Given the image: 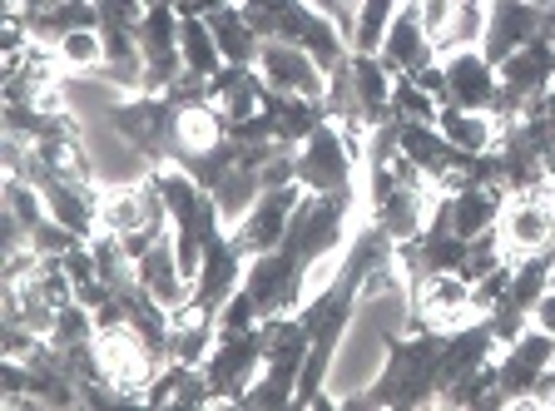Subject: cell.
I'll return each mask as SVG.
<instances>
[{"label":"cell","mask_w":555,"mask_h":411,"mask_svg":"<svg viewBox=\"0 0 555 411\" xmlns=\"http://www.w3.org/2000/svg\"><path fill=\"white\" fill-rule=\"evenodd\" d=\"M372 287H402V264H397V239L382 223L358 229V239L347 243L337 273L327 278V287H318L312 297H302L298 322L308 332V362H302L298 377V407H337L323 391L327 367H333L337 347H343L347 327H352V312H358V297Z\"/></svg>","instance_id":"6da1fadb"},{"label":"cell","mask_w":555,"mask_h":411,"mask_svg":"<svg viewBox=\"0 0 555 411\" xmlns=\"http://www.w3.org/2000/svg\"><path fill=\"white\" fill-rule=\"evenodd\" d=\"M352 208H358V189H347V194H302V204L293 208V223H288V233H283V243L258 253V258H248L243 287L254 297L258 318H278V312L302 308L312 264L343 243Z\"/></svg>","instance_id":"7a4b0ae2"},{"label":"cell","mask_w":555,"mask_h":411,"mask_svg":"<svg viewBox=\"0 0 555 411\" xmlns=\"http://www.w3.org/2000/svg\"><path fill=\"white\" fill-rule=\"evenodd\" d=\"M447 343V327H412V332H387L382 347H387V362H382L377 382H372L362 397H347L343 407H431L441 401L437 387V357Z\"/></svg>","instance_id":"3957f363"},{"label":"cell","mask_w":555,"mask_h":411,"mask_svg":"<svg viewBox=\"0 0 555 411\" xmlns=\"http://www.w3.org/2000/svg\"><path fill=\"white\" fill-rule=\"evenodd\" d=\"M238 5H243L248 25H254L263 40L302 46L312 60H318V65H323V75H333V69L352 55L347 35L337 30V25L327 21L312 0H238Z\"/></svg>","instance_id":"277c9868"},{"label":"cell","mask_w":555,"mask_h":411,"mask_svg":"<svg viewBox=\"0 0 555 411\" xmlns=\"http://www.w3.org/2000/svg\"><path fill=\"white\" fill-rule=\"evenodd\" d=\"M179 110H184V94H144L134 90L129 100H115L104 110V119L119 129L129 149H134L139 159L150 164H173V149H179Z\"/></svg>","instance_id":"5b68a950"},{"label":"cell","mask_w":555,"mask_h":411,"mask_svg":"<svg viewBox=\"0 0 555 411\" xmlns=\"http://www.w3.org/2000/svg\"><path fill=\"white\" fill-rule=\"evenodd\" d=\"M263 362H268L263 322H254V327H243V332H219V343H214V352H208V362H204L214 407H238V397L254 387Z\"/></svg>","instance_id":"8992f818"},{"label":"cell","mask_w":555,"mask_h":411,"mask_svg":"<svg viewBox=\"0 0 555 411\" xmlns=\"http://www.w3.org/2000/svg\"><path fill=\"white\" fill-rule=\"evenodd\" d=\"M243 273H248V253L233 243V233L219 229L204 243V258H198V273H194V293H189V303L179 308V318L219 322L223 303L243 287Z\"/></svg>","instance_id":"52a82bcc"},{"label":"cell","mask_w":555,"mask_h":411,"mask_svg":"<svg viewBox=\"0 0 555 411\" xmlns=\"http://www.w3.org/2000/svg\"><path fill=\"white\" fill-rule=\"evenodd\" d=\"M358 164H362V154L352 149V139L343 134L337 119L318 125L298 144V183L308 194H347V189H358V183H352Z\"/></svg>","instance_id":"ba28073f"},{"label":"cell","mask_w":555,"mask_h":411,"mask_svg":"<svg viewBox=\"0 0 555 411\" xmlns=\"http://www.w3.org/2000/svg\"><path fill=\"white\" fill-rule=\"evenodd\" d=\"M555 40V5H531V0H486V30L481 55L491 65H506L516 50Z\"/></svg>","instance_id":"9c48e42d"},{"label":"cell","mask_w":555,"mask_h":411,"mask_svg":"<svg viewBox=\"0 0 555 411\" xmlns=\"http://www.w3.org/2000/svg\"><path fill=\"white\" fill-rule=\"evenodd\" d=\"M94 352H100L104 377L115 382L119 391L139 397V401H144V387L159 377V367H164V357L150 347V337H144V332H134L129 322L94 332Z\"/></svg>","instance_id":"30bf717a"},{"label":"cell","mask_w":555,"mask_h":411,"mask_svg":"<svg viewBox=\"0 0 555 411\" xmlns=\"http://www.w3.org/2000/svg\"><path fill=\"white\" fill-rule=\"evenodd\" d=\"M496 69H501V94H496V110H491V115H496L501 125H511V119L526 115L541 94H551V85H555V40H535V46L516 50V55Z\"/></svg>","instance_id":"8fae6325"},{"label":"cell","mask_w":555,"mask_h":411,"mask_svg":"<svg viewBox=\"0 0 555 411\" xmlns=\"http://www.w3.org/2000/svg\"><path fill=\"white\" fill-rule=\"evenodd\" d=\"M139 55H144V94H164L184 75V40H179V5H150L139 21Z\"/></svg>","instance_id":"7c38bea8"},{"label":"cell","mask_w":555,"mask_h":411,"mask_svg":"<svg viewBox=\"0 0 555 411\" xmlns=\"http://www.w3.org/2000/svg\"><path fill=\"white\" fill-rule=\"evenodd\" d=\"M501 243H506L511 258H526V253L545 248L555 239V183L541 189H526V194H506V208L496 218Z\"/></svg>","instance_id":"4fadbf2b"},{"label":"cell","mask_w":555,"mask_h":411,"mask_svg":"<svg viewBox=\"0 0 555 411\" xmlns=\"http://www.w3.org/2000/svg\"><path fill=\"white\" fill-rule=\"evenodd\" d=\"M302 194H308V189H302L298 179L263 189V194H258V204L248 208V214H243L238 223L229 229L233 243H238L248 258H258V253L278 248V243H283V233H288V223H293V208L302 204Z\"/></svg>","instance_id":"5bb4252c"},{"label":"cell","mask_w":555,"mask_h":411,"mask_svg":"<svg viewBox=\"0 0 555 411\" xmlns=\"http://www.w3.org/2000/svg\"><path fill=\"white\" fill-rule=\"evenodd\" d=\"M555 362V337L545 327H526L516 343H506L496 352V382H501V401L516 407V401H531L535 382L545 377V367Z\"/></svg>","instance_id":"9a60e30c"},{"label":"cell","mask_w":555,"mask_h":411,"mask_svg":"<svg viewBox=\"0 0 555 411\" xmlns=\"http://www.w3.org/2000/svg\"><path fill=\"white\" fill-rule=\"evenodd\" d=\"M447 104L456 110H496V94H501V69L481 55V46H466V50H451L447 60Z\"/></svg>","instance_id":"2e32d148"},{"label":"cell","mask_w":555,"mask_h":411,"mask_svg":"<svg viewBox=\"0 0 555 411\" xmlns=\"http://www.w3.org/2000/svg\"><path fill=\"white\" fill-rule=\"evenodd\" d=\"M377 55L392 75H416V69H427L431 60H437V40H431L427 25H422V5H416V0H402V11L392 15V25L382 35Z\"/></svg>","instance_id":"e0dca14e"},{"label":"cell","mask_w":555,"mask_h":411,"mask_svg":"<svg viewBox=\"0 0 555 411\" xmlns=\"http://www.w3.org/2000/svg\"><path fill=\"white\" fill-rule=\"evenodd\" d=\"M258 75H263L268 90H283V94H312V100H323V94H327L323 65H318V60H312L302 46L263 40V55H258Z\"/></svg>","instance_id":"ac0fdd59"},{"label":"cell","mask_w":555,"mask_h":411,"mask_svg":"<svg viewBox=\"0 0 555 411\" xmlns=\"http://www.w3.org/2000/svg\"><path fill=\"white\" fill-rule=\"evenodd\" d=\"M392 69L382 65L377 50H352V90H358V119L362 129H377L392 119Z\"/></svg>","instance_id":"d6986e66"},{"label":"cell","mask_w":555,"mask_h":411,"mask_svg":"<svg viewBox=\"0 0 555 411\" xmlns=\"http://www.w3.org/2000/svg\"><path fill=\"white\" fill-rule=\"evenodd\" d=\"M134 273H139V283L150 287V293L159 297L169 312H179L189 303V293H194V283H189L184 268H179V253H173V233H164V239L154 243L150 253H139V258H134Z\"/></svg>","instance_id":"ffe728a7"},{"label":"cell","mask_w":555,"mask_h":411,"mask_svg":"<svg viewBox=\"0 0 555 411\" xmlns=\"http://www.w3.org/2000/svg\"><path fill=\"white\" fill-rule=\"evenodd\" d=\"M5 11H15V5H5ZM21 15L30 25L35 46H50V50L75 30H100V5L94 0H50L40 11H21Z\"/></svg>","instance_id":"44dd1931"},{"label":"cell","mask_w":555,"mask_h":411,"mask_svg":"<svg viewBox=\"0 0 555 411\" xmlns=\"http://www.w3.org/2000/svg\"><path fill=\"white\" fill-rule=\"evenodd\" d=\"M451 204V229L462 239H476V233L496 229L501 208H506V189L501 183H466V189H447Z\"/></svg>","instance_id":"7402d4cb"},{"label":"cell","mask_w":555,"mask_h":411,"mask_svg":"<svg viewBox=\"0 0 555 411\" xmlns=\"http://www.w3.org/2000/svg\"><path fill=\"white\" fill-rule=\"evenodd\" d=\"M208 94H214V104H219L223 115L238 125V119H254L258 110H263V75H258V65H223L214 80H208Z\"/></svg>","instance_id":"603a6c76"},{"label":"cell","mask_w":555,"mask_h":411,"mask_svg":"<svg viewBox=\"0 0 555 411\" xmlns=\"http://www.w3.org/2000/svg\"><path fill=\"white\" fill-rule=\"evenodd\" d=\"M263 169L268 164H258V159H248V164H233L229 174H223L219 183H214V189H208V194H214V204H219V214H223V223H238L243 214H248V208L258 204V194H263L268 183H263Z\"/></svg>","instance_id":"cb8c5ba5"},{"label":"cell","mask_w":555,"mask_h":411,"mask_svg":"<svg viewBox=\"0 0 555 411\" xmlns=\"http://www.w3.org/2000/svg\"><path fill=\"white\" fill-rule=\"evenodd\" d=\"M437 129L456 149H472V154L496 149V139H501V119L496 115H486V110H456V104H441L437 110Z\"/></svg>","instance_id":"d4e9b609"},{"label":"cell","mask_w":555,"mask_h":411,"mask_svg":"<svg viewBox=\"0 0 555 411\" xmlns=\"http://www.w3.org/2000/svg\"><path fill=\"white\" fill-rule=\"evenodd\" d=\"M179 40H184V65L194 69V75H204V80H214V75L229 65L204 15H184V11H179Z\"/></svg>","instance_id":"484cf974"},{"label":"cell","mask_w":555,"mask_h":411,"mask_svg":"<svg viewBox=\"0 0 555 411\" xmlns=\"http://www.w3.org/2000/svg\"><path fill=\"white\" fill-rule=\"evenodd\" d=\"M219 343V322H204V318H179L173 312V337H169V362H184V367H204L208 352Z\"/></svg>","instance_id":"4316f807"},{"label":"cell","mask_w":555,"mask_h":411,"mask_svg":"<svg viewBox=\"0 0 555 411\" xmlns=\"http://www.w3.org/2000/svg\"><path fill=\"white\" fill-rule=\"evenodd\" d=\"M55 55L65 60V69H100L104 65V35L100 30H75L55 46Z\"/></svg>","instance_id":"83f0119b"},{"label":"cell","mask_w":555,"mask_h":411,"mask_svg":"<svg viewBox=\"0 0 555 411\" xmlns=\"http://www.w3.org/2000/svg\"><path fill=\"white\" fill-rule=\"evenodd\" d=\"M392 110L402 119H427V125H437V110H441V104L431 100V94L422 90L412 75H397V80H392Z\"/></svg>","instance_id":"f1b7e54d"},{"label":"cell","mask_w":555,"mask_h":411,"mask_svg":"<svg viewBox=\"0 0 555 411\" xmlns=\"http://www.w3.org/2000/svg\"><path fill=\"white\" fill-rule=\"evenodd\" d=\"M511 273H516V258H506L501 268H491V273L481 278V283L472 287V303H476V312H491L501 303V293L511 287Z\"/></svg>","instance_id":"f546056e"},{"label":"cell","mask_w":555,"mask_h":411,"mask_svg":"<svg viewBox=\"0 0 555 411\" xmlns=\"http://www.w3.org/2000/svg\"><path fill=\"white\" fill-rule=\"evenodd\" d=\"M412 80L422 85V90H427V94H431V100H437V104H447V65H441V60H431L427 69H416Z\"/></svg>","instance_id":"4dcf8cb0"},{"label":"cell","mask_w":555,"mask_h":411,"mask_svg":"<svg viewBox=\"0 0 555 411\" xmlns=\"http://www.w3.org/2000/svg\"><path fill=\"white\" fill-rule=\"evenodd\" d=\"M531 322H535V327H545V332L555 337V287H545V293H541V303L531 308Z\"/></svg>","instance_id":"1f68e13d"},{"label":"cell","mask_w":555,"mask_h":411,"mask_svg":"<svg viewBox=\"0 0 555 411\" xmlns=\"http://www.w3.org/2000/svg\"><path fill=\"white\" fill-rule=\"evenodd\" d=\"M144 5H179V0H144Z\"/></svg>","instance_id":"d6a6232c"},{"label":"cell","mask_w":555,"mask_h":411,"mask_svg":"<svg viewBox=\"0 0 555 411\" xmlns=\"http://www.w3.org/2000/svg\"><path fill=\"white\" fill-rule=\"evenodd\" d=\"M531 5H555V0H531Z\"/></svg>","instance_id":"836d02e7"}]
</instances>
